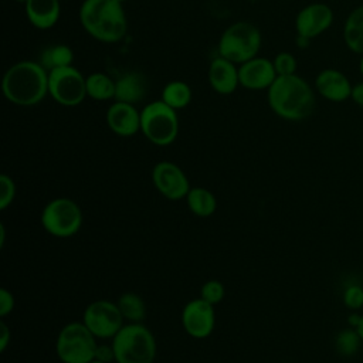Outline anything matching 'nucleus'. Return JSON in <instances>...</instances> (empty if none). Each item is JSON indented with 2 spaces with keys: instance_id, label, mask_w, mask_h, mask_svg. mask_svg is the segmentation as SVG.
Instances as JSON below:
<instances>
[{
  "instance_id": "1",
  "label": "nucleus",
  "mask_w": 363,
  "mask_h": 363,
  "mask_svg": "<svg viewBox=\"0 0 363 363\" xmlns=\"http://www.w3.org/2000/svg\"><path fill=\"white\" fill-rule=\"evenodd\" d=\"M267 101L277 116L291 122L309 118L316 105L315 91L298 74L277 77L267 89Z\"/></svg>"
},
{
  "instance_id": "2",
  "label": "nucleus",
  "mask_w": 363,
  "mask_h": 363,
  "mask_svg": "<svg viewBox=\"0 0 363 363\" xmlns=\"http://www.w3.org/2000/svg\"><path fill=\"white\" fill-rule=\"evenodd\" d=\"M1 91L13 105L34 106L48 95V71L35 61H18L3 75Z\"/></svg>"
},
{
  "instance_id": "3",
  "label": "nucleus",
  "mask_w": 363,
  "mask_h": 363,
  "mask_svg": "<svg viewBox=\"0 0 363 363\" xmlns=\"http://www.w3.org/2000/svg\"><path fill=\"white\" fill-rule=\"evenodd\" d=\"M84 30L102 43H118L128 31L123 4L118 0H84L79 7Z\"/></svg>"
},
{
  "instance_id": "4",
  "label": "nucleus",
  "mask_w": 363,
  "mask_h": 363,
  "mask_svg": "<svg viewBox=\"0 0 363 363\" xmlns=\"http://www.w3.org/2000/svg\"><path fill=\"white\" fill-rule=\"evenodd\" d=\"M116 363H153L156 339L143 323H126L112 337Z\"/></svg>"
},
{
  "instance_id": "5",
  "label": "nucleus",
  "mask_w": 363,
  "mask_h": 363,
  "mask_svg": "<svg viewBox=\"0 0 363 363\" xmlns=\"http://www.w3.org/2000/svg\"><path fill=\"white\" fill-rule=\"evenodd\" d=\"M262 37L259 30L248 21L228 26L218 41V55L234 64H242L258 55Z\"/></svg>"
},
{
  "instance_id": "6",
  "label": "nucleus",
  "mask_w": 363,
  "mask_h": 363,
  "mask_svg": "<svg viewBox=\"0 0 363 363\" xmlns=\"http://www.w3.org/2000/svg\"><path fill=\"white\" fill-rule=\"evenodd\" d=\"M96 337L84 322H69L57 335L55 353L61 363H89L95 359Z\"/></svg>"
},
{
  "instance_id": "7",
  "label": "nucleus",
  "mask_w": 363,
  "mask_h": 363,
  "mask_svg": "<svg viewBox=\"0 0 363 363\" xmlns=\"http://www.w3.org/2000/svg\"><path fill=\"white\" fill-rule=\"evenodd\" d=\"M140 132L156 146L172 145L179 135V118L162 99L149 102L140 111Z\"/></svg>"
},
{
  "instance_id": "8",
  "label": "nucleus",
  "mask_w": 363,
  "mask_h": 363,
  "mask_svg": "<svg viewBox=\"0 0 363 363\" xmlns=\"http://www.w3.org/2000/svg\"><path fill=\"white\" fill-rule=\"evenodd\" d=\"M82 220L81 207L68 197L50 200L40 216L45 233L57 238H69L75 235L81 230Z\"/></svg>"
},
{
  "instance_id": "9",
  "label": "nucleus",
  "mask_w": 363,
  "mask_h": 363,
  "mask_svg": "<svg viewBox=\"0 0 363 363\" xmlns=\"http://www.w3.org/2000/svg\"><path fill=\"white\" fill-rule=\"evenodd\" d=\"M48 95L60 105L78 106L86 95V77L67 65L48 71Z\"/></svg>"
},
{
  "instance_id": "10",
  "label": "nucleus",
  "mask_w": 363,
  "mask_h": 363,
  "mask_svg": "<svg viewBox=\"0 0 363 363\" xmlns=\"http://www.w3.org/2000/svg\"><path fill=\"white\" fill-rule=\"evenodd\" d=\"M118 305L108 299H98L86 305L82 313L84 325L96 339H112L125 325Z\"/></svg>"
},
{
  "instance_id": "11",
  "label": "nucleus",
  "mask_w": 363,
  "mask_h": 363,
  "mask_svg": "<svg viewBox=\"0 0 363 363\" xmlns=\"http://www.w3.org/2000/svg\"><path fill=\"white\" fill-rule=\"evenodd\" d=\"M152 183L155 189L167 200L179 201L186 199L190 187L186 173L173 162H157L152 169Z\"/></svg>"
},
{
  "instance_id": "12",
  "label": "nucleus",
  "mask_w": 363,
  "mask_h": 363,
  "mask_svg": "<svg viewBox=\"0 0 363 363\" xmlns=\"http://www.w3.org/2000/svg\"><path fill=\"white\" fill-rule=\"evenodd\" d=\"M182 325L193 339H206L216 326L214 306L201 298L189 301L182 311Z\"/></svg>"
},
{
  "instance_id": "13",
  "label": "nucleus",
  "mask_w": 363,
  "mask_h": 363,
  "mask_svg": "<svg viewBox=\"0 0 363 363\" xmlns=\"http://www.w3.org/2000/svg\"><path fill=\"white\" fill-rule=\"evenodd\" d=\"M333 20L335 13L330 6L319 1L311 3L298 11L295 17V30L298 35L313 40L329 30Z\"/></svg>"
},
{
  "instance_id": "14",
  "label": "nucleus",
  "mask_w": 363,
  "mask_h": 363,
  "mask_svg": "<svg viewBox=\"0 0 363 363\" xmlns=\"http://www.w3.org/2000/svg\"><path fill=\"white\" fill-rule=\"evenodd\" d=\"M277 77L274 62L265 57L257 55L238 65L240 85L247 89H268Z\"/></svg>"
},
{
  "instance_id": "15",
  "label": "nucleus",
  "mask_w": 363,
  "mask_h": 363,
  "mask_svg": "<svg viewBox=\"0 0 363 363\" xmlns=\"http://www.w3.org/2000/svg\"><path fill=\"white\" fill-rule=\"evenodd\" d=\"M352 86L347 75L336 68H323L315 78V91L330 102H345L350 99Z\"/></svg>"
},
{
  "instance_id": "16",
  "label": "nucleus",
  "mask_w": 363,
  "mask_h": 363,
  "mask_svg": "<svg viewBox=\"0 0 363 363\" xmlns=\"http://www.w3.org/2000/svg\"><path fill=\"white\" fill-rule=\"evenodd\" d=\"M106 125L118 136H133L140 132V111L132 104L115 101L106 111Z\"/></svg>"
},
{
  "instance_id": "17",
  "label": "nucleus",
  "mask_w": 363,
  "mask_h": 363,
  "mask_svg": "<svg viewBox=\"0 0 363 363\" xmlns=\"http://www.w3.org/2000/svg\"><path fill=\"white\" fill-rule=\"evenodd\" d=\"M208 82L220 95L233 94L240 85L237 64L218 55L211 60L208 67Z\"/></svg>"
},
{
  "instance_id": "18",
  "label": "nucleus",
  "mask_w": 363,
  "mask_h": 363,
  "mask_svg": "<svg viewBox=\"0 0 363 363\" xmlns=\"http://www.w3.org/2000/svg\"><path fill=\"white\" fill-rule=\"evenodd\" d=\"M147 92V79L139 71H128L115 79V101L126 104L140 102Z\"/></svg>"
},
{
  "instance_id": "19",
  "label": "nucleus",
  "mask_w": 363,
  "mask_h": 363,
  "mask_svg": "<svg viewBox=\"0 0 363 363\" xmlns=\"http://www.w3.org/2000/svg\"><path fill=\"white\" fill-rule=\"evenodd\" d=\"M24 7L28 21L38 30L54 27L61 14L60 0H28Z\"/></svg>"
},
{
  "instance_id": "20",
  "label": "nucleus",
  "mask_w": 363,
  "mask_h": 363,
  "mask_svg": "<svg viewBox=\"0 0 363 363\" xmlns=\"http://www.w3.org/2000/svg\"><path fill=\"white\" fill-rule=\"evenodd\" d=\"M345 45L354 54H363V4L354 7L343 23L342 30Z\"/></svg>"
},
{
  "instance_id": "21",
  "label": "nucleus",
  "mask_w": 363,
  "mask_h": 363,
  "mask_svg": "<svg viewBox=\"0 0 363 363\" xmlns=\"http://www.w3.org/2000/svg\"><path fill=\"white\" fill-rule=\"evenodd\" d=\"M189 210L197 217H210L217 210L216 196L204 187H191L186 196Z\"/></svg>"
},
{
  "instance_id": "22",
  "label": "nucleus",
  "mask_w": 363,
  "mask_h": 363,
  "mask_svg": "<svg viewBox=\"0 0 363 363\" xmlns=\"http://www.w3.org/2000/svg\"><path fill=\"white\" fill-rule=\"evenodd\" d=\"M191 98L193 92L190 85L180 79L167 82L162 89V101L174 111L186 108L191 102Z\"/></svg>"
},
{
  "instance_id": "23",
  "label": "nucleus",
  "mask_w": 363,
  "mask_h": 363,
  "mask_svg": "<svg viewBox=\"0 0 363 363\" xmlns=\"http://www.w3.org/2000/svg\"><path fill=\"white\" fill-rule=\"evenodd\" d=\"M122 316L129 323H140L146 318V303L135 292H125L116 302Z\"/></svg>"
},
{
  "instance_id": "24",
  "label": "nucleus",
  "mask_w": 363,
  "mask_h": 363,
  "mask_svg": "<svg viewBox=\"0 0 363 363\" xmlns=\"http://www.w3.org/2000/svg\"><path fill=\"white\" fill-rule=\"evenodd\" d=\"M86 95L95 101L115 98V79L104 72H94L86 77Z\"/></svg>"
},
{
  "instance_id": "25",
  "label": "nucleus",
  "mask_w": 363,
  "mask_h": 363,
  "mask_svg": "<svg viewBox=\"0 0 363 363\" xmlns=\"http://www.w3.org/2000/svg\"><path fill=\"white\" fill-rule=\"evenodd\" d=\"M74 52L65 44H54L43 50L40 55V64L47 69L51 71L54 68H61L67 65H72Z\"/></svg>"
},
{
  "instance_id": "26",
  "label": "nucleus",
  "mask_w": 363,
  "mask_h": 363,
  "mask_svg": "<svg viewBox=\"0 0 363 363\" xmlns=\"http://www.w3.org/2000/svg\"><path fill=\"white\" fill-rule=\"evenodd\" d=\"M360 340H362V339H360L357 330L346 329V330H342V332L336 336L335 346H336V350H337L342 356L350 357V356H353V354L359 350Z\"/></svg>"
},
{
  "instance_id": "27",
  "label": "nucleus",
  "mask_w": 363,
  "mask_h": 363,
  "mask_svg": "<svg viewBox=\"0 0 363 363\" xmlns=\"http://www.w3.org/2000/svg\"><path fill=\"white\" fill-rule=\"evenodd\" d=\"M225 295V288L218 279H208L200 288V298L213 306L218 305Z\"/></svg>"
},
{
  "instance_id": "28",
  "label": "nucleus",
  "mask_w": 363,
  "mask_h": 363,
  "mask_svg": "<svg viewBox=\"0 0 363 363\" xmlns=\"http://www.w3.org/2000/svg\"><path fill=\"white\" fill-rule=\"evenodd\" d=\"M272 62H274V67H275V71H277L278 77H285V75L296 74L298 62H296V58L294 57L292 52H288V51L278 52L274 57Z\"/></svg>"
},
{
  "instance_id": "29",
  "label": "nucleus",
  "mask_w": 363,
  "mask_h": 363,
  "mask_svg": "<svg viewBox=\"0 0 363 363\" xmlns=\"http://www.w3.org/2000/svg\"><path fill=\"white\" fill-rule=\"evenodd\" d=\"M16 197V183L14 180L3 173L0 174V210H6Z\"/></svg>"
},
{
  "instance_id": "30",
  "label": "nucleus",
  "mask_w": 363,
  "mask_h": 363,
  "mask_svg": "<svg viewBox=\"0 0 363 363\" xmlns=\"http://www.w3.org/2000/svg\"><path fill=\"white\" fill-rule=\"evenodd\" d=\"M343 302L350 309L363 306V288L359 285H349L343 294Z\"/></svg>"
},
{
  "instance_id": "31",
  "label": "nucleus",
  "mask_w": 363,
  "mask_h": 363,
  "mask_svg": "<svg viewBox=\"0 0 363 363\" xmlns=\"http://www.w3.org/2000/svg\"><path fill=\"white\" fill-rule=\"evenodd\" d=\"M14 303H16L14 295L7 288H1L0 289V318L1 319L13 312Z\"/></svg>"
},
{
  "instance_id": "32",
  "label": "nucleus",
  "mask_w": 363,
  "mask_h": 363,
  "mask_svg": "<svg viewBox=\"0 0 363 363\" xmlns=\"http://www.w3.org/2000/svg\"><path fill=\"white\" fill-rule=\"evenodd\" d=\"M95 359L105 362V363H111L115 360V353H113V347L112 343L111 345H98L96 350H95Z\"/></svg>"
},
{
  "instance_id": "33",
  "label": "nucleus",
  "mask_w": 363,
  "mask_h": 363,
  "mask_svg": "<svg viewBox=\"0 0 363 363\" xmlns=\"http://www.w3.org/2000/svg\"><path fill=\"white\" fill-rule=\"evenodd\" d=\"M11 340V330L4 320H0V352H4Z\"/></svg>"
},
{
  "instance_id": "34",
  "label": "nucleus",
  "mask_w": 363,
  "mask_h": 363,
  "mask_svg": "<svg viewBox=\"0 0 363 363\" xmlns=\"http://www.w3.org/2000/svg\"><path fill=\"white\" fill-rule=\"evenodd\" d=\"M350 99L357 105L363 108V81L354 84L352 86V94H350Z\"/></svg>"
},
{
  "instance_id": "35",
  "label": "nucleus",
  "mask_w": 363,
  "mask_h": 363,
  "mask_svg": "<svg viewBox=\"0 0 363 363\" xmlns=\"http://www.w3.org/2000/svg\"><path fill=\"white\" fill-rule=\"evenodd\" d=\"M311 38H308V37H303V35H298L296 34V38H295V43H296V45H298V48H301V50H303V48H308L309 47V44H311Z\"/></svg>"
},
{
  "instance_id": "36",
  "label": "nucleus",
  "mask_w": 363,
  "mask_h": 363,
  "mask_svg": "<svg viewBox=\"0 0 363 363\" xmlns=\"http://www.w3.org/2000/svg\"><path fill=\"white\" fill-rule=\"evenodd\" d=\"M356 330H357L360 339L363 340V315L360 316V320H359V323H357V326H356Z\"/></svg>"
},
{
  "instance_id": "37",
  "label": "nucleus",
  "mask_w": 363,
  "mask_h": 363,
  "mask_svg": "<svg viewBox=\"0 0 363 363\" xmlns=\"http://www.w3.org/2000/svg\"><path fill=\"white\" fill-rule=\"evenodd\" d=\"M359 320H360V316H357L356 313H353V315H350V316H349V322H350V325H352V326H357Z\"/></svg>"
},
{
  "instance_id": "38",
  "label": "nucleus",
  "mask_w": 363,
  "mask_h": 363,
  "mask_svg": "<svg viewBox=\"0 0 363 363\" xmlns=\"http://www.w3.org/2000/svg\"><path fill=\"white\" fill-rule=\"evenodd\" d=\"M4 237H6L4 224H0V247H3V245H4Z\"/></svg>"
},
{
  "instance_id": "39",
  "label": "nucleus",
  "mask_w": 363,
  "mask_h": 363,
  "mask_svg": "<svg viewBox=\"0 0 363 363\" xmlns=\"http://www.w3.org/2000/svg\"><path fill=\"white\" fill-rule=\"evenodd\" d=\"M359 71H360V75L363 77V54L360 55V60H359Z\"/></svg>"
},
{
  "instance_id": "40",
  "label": "nucleus",
  "mask_w": 363,
  "mask_h": 363,
  "mask_svg": "<svg viewBox=\"0 0 363 363\" xmlns=\"http://www.w3.org/2000/svg\"><path fill=\"white\" fill-rule=\"evenodd\" d=\"M89 363H105V362H101V360H96V359H94L92 362H89Z\"/></svg>"
},
{
  "instance_id": "41",
  "label": "nucleus",
  "mask_w": 363,
  "mask_h": 363,
  "mask_svg": "<svg viewBox=\"0 0 363 363\" xmlns=\"http://www.w3.org/2000/svg\"><path fill=\"white\" fill-rule=\"evenodd\" d=\"M16 1H17V3H23V4H26L28 0H16Z\"/></svg>"
},
{
  "instance_id": "42",
  "label": "nucleus",
  "mask_w": 363,
  "mask_h": 363,
  "mask_svg": "<svg viewBox=\"0 0 363 363\" xmlns=\"http://www.w3.org/2000/svg\"><path fill=\"white\" fill-rule=\"evenodd\" d=\"M118 1H119V3H122V4H123V3H125V1H128V0H118Z\"/></svg>"
},
{
  "instance_id": "43",
  "label": "nucleus",
  "mask_w": 363,
  "mask_h": 363,
  "mask_svg": "<svg viewBox=\"0 0 363 363\" xmlns=\"http://www.w3.org/2000/svg\"><path fill=\"white\" fill-rule=\"evenodd\" d=\"M216 363H223V362H216Z\"/></svg>"
}]
</instances>
